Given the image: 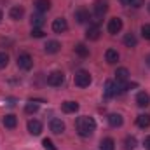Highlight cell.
<instances>
[{
    "mask_svg": "<svg viewBox=\"0 0 150 150\" xmlns=\"http://www.w3.org/2000/svg\"><path fill=\"white\" fill-rule=\"evenodd\" d=\"M75 127H77V133H79L82 138H87V136H91V134L94 133V129H96V122H94L93 117L82 115V117L77 119Z\"/></svg>",
    "mask_w": 150,
    "mask_h": 150,
    "instance_id": "6da1fadb",
    "label": "cell"
},
{
    "mask_svg": "<svg viewBox=\"0 0 150 150\" xmlns=\"http://www.w3.org/2000/svg\"><path fill=\"white\" fill-rule=\"evenodd\" d=\"M75 86H79V87H87L89 84H91V75L87 70H79L77 74H75Z\"/></svg>",
    "mask_w": 150,
    "mask_h": 150,
    "instance_id": "7a4b0ae2",
    "label": "cell"
},
{
    "mask_svg": "<svg viewBox=\"0 0 150 150\" xmlns=\"http://www.w3.org/2000/svg\"><path fill=\"white\" fill-rule=\"evenodd\" d=\"M18 67H19L21 70H32V67H33V58H32L30 54H26V52L19 54V56H18Z\"/></svg>",
    "mask_w": 150,
    "mask_h": 150,
    "instance_id": "3957f363",
    "label": "cell"
},
{
    "mask_svg": "<svg viewBox=\"0 0 150 150\" xmlns=\"http://www.w3.org/2000/svg\"><path fill=\"white\" fill-rule=\"evenodd\" d=\"M94 16L100 19V18H103L107 12H108V0H96L94 2Z\"/></svg>",
    "mask_w": 150,
    "mask_h": 150,
    "instance_id": "277c9868",
    "label": "cell"
},
{
    "mask_svg": "<svg viewBox=\"0 0 150 150\" xmlns=\"http://www.w3.org/2000/svg\"><path fill=\"white\" fill-rule=\"evenodd\" d=\"M65 82V75L61 74V72H51V74L47 75V84L49 86H52V87H59L61 84Z\"/></svg>",
    "mask_w": 150,
    "mask_h": 150,
    "instance_id": "5b68a950",
    "label": "cell"
},
{
    "mask_svg": "<svg viewBox=\"0 0 150 150\" xmlns=\"http://www.w3.org/2000/svg\"><path fill=\"white\" fill-rule=\"evenodd\" d=\"M117 94H120L119 84L113 82V80H107V82H105V96H107V98H113V96H117Z\"/></svg>",
    "mask_w": 150,
    "mask_h": 150,
    "instance_id": "8992f818",
    "label": "cell"
},
{
    "mask_svg": "<svg viewBox=\"0 0 150 150\" xmlns=\"http://www.w3.org/2000/svg\"><path fill=\"white\" fill-rule=\"evenodd\" d=\"M67 30H68V23L65 18H58L52 21V32L54 33H65Z\"/></svg>",
    "mask_w": 150,
    "mask_h": 150,
    "instance_id": "52a82bcc",
    "label": "cell"
},
{
    "mask_svg": "<svg viewBox=\"0 0 150 150\" xmlns=\"http://www.w3.org/2000/svg\"><path fill=\"white\" fill-rule=\"evenodd\" d=\"M122 30V19L120 18H112L108 21V33L110 35H117Z\"/></svg>",
    "mask_w": 150,
    "mask_h": 150,
    "instance_id": "ba28073f",
    "label": "cell"
},
{
    "mask_svg": "<svg viewBox=\"0 0 150 150\" xmlns=\"http://www.w3.org/2000/svg\"><path fill=\"white\" fill-rule=\"evenodd\" d=\"M28 133H30V134H33V136H38V134L42 133V122L37 120V119L28 120Z\"/></svg>",
    "mask_w": 150,
    "mask_h": 150,
    "instance_id": "9c48e42d",
    "label": "cell"
},
{
    "mask_svg": "<svg viewBox=\"0 0 150 150\" xmlns=\"http://www.w3.org/2000/svg\"><path fill=\"white\" fill-rule=\"evenodd\" d=\"M49 127H51V131H52L54 134H61V133L65 131V122H63L61 119H52L51 124H49Z\"/></svg>",
    "mask_w": 150,
    "mask_h": 150,
    "instance_id": "30bf717a",
    "label": "cell"
},
{
    "mask_svg": "<svg viewBox=\"0 0 150 150\" xmlns=\"http://www.w3.org/2000/svg\"><path fill=\"white\" fill-rule=\"evenodd\" d=\"M100 33H101V32H100V26L93 23V25H89V28H87V32H86V38H87V40H98V38H100Z\"/></svg>",
    "mask_w": 150,
    "mask_h": 150,
    "instance_id": "8fae6325",
    "label": "cell"
},
{
    "mask_svg": "<svg viewBox=\"0 0 150 150\" xmlns=\"http://www.w3.org/2000/svg\"><path fill=\"white\" fill-rule=\"evenodd\" d=\"M23 16H25V9H23L21 5H14V7H11V11H9V18H11V19L19 21Z\"/></svg>",
    "mask_w": 150,
    "mask_h": 150,
    "instance_id": "7c38bea8",
    "label": "cell"
},
{
    "mask_svg": "<svg viewBox=\"0 0 150 150\" xmlns=\"http://www.w3.org/2000/svg\"><path fill=\"white\" fill-rule=\"evenodd\" d=\"M136 105H138V107H142V108L149 107V105H150V96H149V93H145V91L138 93V94H136Z\"/></svg>",
    "mask_w": 150,
    "mask_h": 150,
    "instance_id": "4fadbf2b",
    "label": "cell"
},
{
    "mask_svg": "<svg viewBox=\"0 0 150 150\" xmlns=\"http://www.w3.org/2000/svg\"><path fill=\"white\" fill-rule=\"evenodd\" d=\"M75 19H77V23H80V25H84V23H87L91 18H89V11L87 9H79V11H75Z\"/></svg>",
    "mask_w": 150,
    "mask_h": 150,
    "instance_id": "5bb4252c",
    "label": "cell"
},
{
    "mask_svg": "<svg viewBox=\"0 0 150 150\" xmlns=\"http://www.w3.org/2000/svg\"><path fill=\"white\" fill-rule=\"evenodd\" d=\"M2 122H4V126H5L7 129H14V127L18 126V117L12 115V113H9V115H5V117L2 119Z\"/></svg>",
    "mask_w": 150,
    "mask_h": 150,
    "instance_id": "9a60e30c",
    "label": "cell"
},
{
    "mask_svg": "<svg viewBox=\"0 0 150 150\" xmlns=\"http://www.w3.org/2000/svg\"><path fill=\"white\" fill-rule=\"evenodd\" d=\"M122 122H124V119H122L120 113H110V115H108V124H110L112 127H120Z\"/></svg>",
    "mask_w": 150,
    "mask_h": 150,
    "instance_id": "2e32d148",
    "label": "cell"
},
{
    "mask_svg": "<svg viewBox=\"0 0 150 150\" xmlns=\"http://www.w3.org/2000/svg\"><path fill=\"white\" fill-rule=\"evenodd\" d=\"M59 49H61V44L56 42V40H49V42L45 44V52H47V54H56Z\"/></svg>",
    "mask_w": 150,
    "mask_h": 150,
    "instance_id": "e0dca14e",
    "label": "cell"
},
{
    "mask_svg": "<svg viewBox=\"0 0 150 150\" xmlns=\"http://www.w3.org/2000/svg\"><path fill=\"white\" fill-rule=\"evenodd\" d=\"M61 108H63L65 113H75L79 110V103H77V101H65V103L61 105Z\"/></svg>",
    "mask_w": 150,
    "mask_h": 150,
    "instance_id": "ac0fdd59",
    "label": "cell"
},
{
    "mask_svg": "<svg viewBox=\"0 0 150 150\" xmlns=\"http://www.w3.org/2000/svg\"><path fill=\"white\" fill-rule=\"evenodd\" d=\"M105 59H107V63H117L119 61V52L115 51V49H107V52H105Z\"/></svg>",
    "mask_w": 150,
    "mask_h": 150,
    "instance_id": "d6986e66",
    "label": "cell"
},
{
    "mask_svg": "<svg viewBox=\"0 0 150 150\" xmlns=\"http://www.w3.org/2000/svg\"><path fill=\"white\" fill-rule=\"evenodd\" d=\"M136 124H138V127H142V129L149 127L150 126V115H147V113L138 115V117H136Z\"/></svg>",
    "mask_w": 150,
    "mask_h": 150,
    "instance_id": "ffe728a7",
    "label": "cell"
},
{
    "mask_svg": "<svg viewBox=\"0 0 150 150\" xmlns=\"http://www.w3.org/2000/svg\"><path fill=\"white\" fill-rule=\"evenodd\" d=\"M115 79H117V82H126L127 79H129V70L127 68H117V72H115Z\"/></svg>",
    "mask_w": 150,
    "mask_h": 150,
    "instance_id": "44dd1931",
    "label": "cell"
},
{
    "mask_svg": "<svg viewBox=\"0 0 150 150\" xmlns=\"http://www.w3.org/2000/svg\"><path fill=\"white\" fill-rule=\"evenodd\" d=\"M35 7L38 12H47L51 9V0H35Z\"/></svg>",
    "mask_w": 150,
    "mask_h": 150,
    "instance_id": "7402d4cb",
    "label": "cell"
},
{
    "mask_svg": "<svg viewBox=\"0 0 150 150\" xmlns=\"http://www.w3.org/2000/svg\"><path fill=\"white\" fill-rule=\"evenodd\" d=\"M74 51H75V54L80 56V58H87L89 56V47H86L84 44H77Z\"/></svg>",
    "mask_w": 150,
    "mask_h": 150,
    "instance_id": "603a6c76",
    "label": "cell"
},
{
    "mask_svg": "<svg viewBox=\"0 0 150 150\" xmlns=\"http://www.w3.org/2000/svg\"><path fill=\"white\" fill-rule=\"evenodd\" d=\"M32 26L33 28H40L42 25H44V16H42V12H38V14H32Z\"/></svg>",
    "mask_w": 150,
    "mask_h": 150,
    "instance_id": "cb8c5ba5",
    "label": "cell"
},
{
    "mask_svg": "<svg viewBox=\"0 0 150 150\" xmlns=\"http://www.w3.org/2000/svg\"><path fill=\"white\" fill-rule=\"evenodd\" d=\"M136 138L134 136H126V140H124V149L126 150H134L136 149Z\"/></svg>",
    "mask_w": 150,
    "mask_h": 150,
    "instance_id": "d4e9b609",
    "label": "cell"
},
{
    "mask_svg": "<svg viewBox=\"0 0 150 150\" xmlns=\"http://www.w3.org/2000/svg\"><path fill=\"white\" fill-rule=\"evenodd\" d=\"M100 150H115V142L112 138H105L100 145Z\"/></svg>",
    "mask_w": 150,
    "mask_h": 150,
    "instance_id": "484cf974",
    "label": "cell"
},
{
    "mask_svg": "<svg viewBox=\"0 0 150 150\" xmlns=\"http://www.w3.org/2000/svg\"><path fill=\"white\" fill-rule=\"evenodd\" d=\"M25 112H26V113H35V112H38V103L35 101V100H32L30 103H26Z\"/></svg>",
    "mask_w": 150,
    "mask_h": 150,
    "instance_id": "4316f807",
    "label": "cell"
},
{
    "mask_svg": "<svg viewBox=\"0 0 150 150\" xmlns=\"http://www.w3.org/2000/svg\"><path fill=\"white\" fill-rule=\"evenodd\" d=\"M124 44H126L127 47H134V45L138 44V40H136V37H134L133 33H127V35L124 37Z\"/></svg>",
    "mask_w": 150,
    "mask_h": 150,
    "instance_id": "83f0119b",
    "label": "cell"
},
{
    "mask_svg": "<svg viewBox=\"0 0 150 150\" xmlns=\"http://www.w3.org/2000/svg\"><path fill=\"white\" fill-rule=\"evenodd\" d=\"M9 65V56L5 52H0V70H4Z\"/></svg>",
    "mask_w": 150,
    "mask_h": 150,
    "instance_id": "f1b7e54d",
    "label": "cell"
},
{
    "mask_svg": "<svg viewBox=\"0 0 150 150\" xmlns=\"http://www.w3.org/2000/svg\"><path fill=\"white\" fill-rule=\"evenodd\" d=\"M42 145H44V149H45V150H56V145H54L49 138H45V140L42 142Z\"/></svg>",
    "mask_w": 150,
    "mask_h": 150,
    "instance_id": "f546056e",
    "label": "cell"
},
{
    "mask_svg": "<svg viewBox=\"0 0 150 150\" xmlns=\"http://www.w3.org/2000/svg\"><path fill=\"white\" fill-rule=\"evenodd\" d=\"M127 5H131V7H134V9H138V7H142V5H145V0H129V2H127Z\"/></svg>",
    "mask_w": 150,
    "mask_h": 150,
    "instance_id": "4dcf8cb0",
    "label": "cell"
},
{
    "mask_svg": "<svg viewBox=\"0 0 150 150\" xmlns=\"http://www.w3.org/2000/svg\"><path fill=\"white\" fill-rule=\"evenodd\" d=\"M142 35H143V38L150 40V25H143L142 26Z\"/></svg>",
    "mask_w": 150,
    "mask_h": 150,
    "instance_id": "1f68e13d",
    "label": "cell"
},
{
    "mask_svg": "<svg viewBox=\"0 0 150 150\" xmlns=\"http://www.w3.org/2000/svg\"><path fill=\"white\" fill-rule=\"evenodd\" d=\"M32 37H35V38L44 37V32H42L40 28H33V30H32Z\"/></svg>",
    "mask_w": 150,
    "mask_h": 150,
    "instance_id": "d6a6232c",
    "label": "cell"
},
{
    "mask_svg": "<svg viewBox=\"0 0 150 150\" xmlns=\"http://www.w3.org/2000/svg\"><path fill=\"white\" fill-rule=\"evenodd\" d=\"M143 147H145V150H150V136H147V138H145V142H143Z\"/></svg>",
    "mask_w": 150,
    "mask_h": 150,
    "instance_id": "836d02e7",
    "label": "cell"
},
{
    "mask_svg": "<svg viewBox=\"0 0 150 150\" xmlns=\"http://www.w3.org/2000/svg\"><path fill=\"white\" fill-rule=\"evenodd\" d=\"M145 61H147V65H149V67H150V54H149V56H147V58H145Z\"/></svg>",
    "mask_w": 150,
    "mask_h": 150,
    "instance_id": "e575fe53",
    "label": "cell"
},
{
    "mask_svg": "<svg viewBox=\"0 0 150 150\" xmlns=\"http://www.w3.org/2000/svg\"><path fill=\"white\" fill-rule=\"evenodd\" d=\"M127 2H129V0H120V4H124V5H127Z\"/></svg>",
    "mask_w": 150,
    "mask_h": 150,
    "instance_id": "d590c367",
    "label": "cell"
},
{
    "mask_svg": "<svg viewBox=\"0 0 150 150\" xmlns=\"http://www.w3.org/2000/svg\"><path fill=\"white\" fill-rule=\"evenodd\" d=\"M2 18H4V14H2V11H0V21H2Z\"/></svg>",
    "mask_w": 150,
    "mask_h": 150,
    "instance_id": "8d00e7d4",
    "label": "cell"
},
{
    "mask_svg": "<svg viewBox=\"0 0 150 150\" xmlns=\"http://www.w3.org/2000/svg\"><path fill=\"white\" fill-rule=\"evenodd\" d=\"M149 12H150V4H149Z\"/></svg>",
    "mask_w": 150,
    "mask_h": 150,
    "instance_id": "74e56055",
    "label": "cell"
}]
</instances>
